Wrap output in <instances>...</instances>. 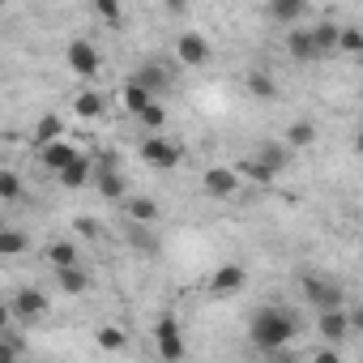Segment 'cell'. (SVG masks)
<instances>
[{
	"label": "cell",
	"instance_id": "obj_6",
	"mask_svg": "<svg viewBox=\"0 0 363 363\" xmlns=\"http://www.w3.org/2000/svg\"><path fill=\"white\" fill-rule=\"evenodd\" d=\"M175 56H179V65L184 69H201V65H210V43H206V35H197V30H184L175 39Z\"/></svg>",
	"mask_w": 363,
	"mask_h": 363
},
{
	"label": "cell",
	"instance_id": "obj_15",
	"mask_svg": "<svg viewBox=\"0 0 363 363\" xmlns=\"http://www.w3.org/2000/svg\"><path fill=\"white\" fill-rule=\"evenodd\" d=\"M286 158H291V145H286V141H282V145H278V141H265V145L257 150V162H261V167H269L274 175H282V171H286Z\"/></svg>",
	"mask_w": 363,
	"mask_h": 363
},
{
	"label": "cell",
	"instance_id": "obj_34",
	"mask_svg": "<svg viewBox=\"0 0 363 363\" xmlns=\"http://www.w3.org/2000/svg\"><path fill=\"white\" fill-rule=\"evenodd\" d=\"M77 235H99V223L94 218H77Z\"/></svg>",
	"mask_w": 363,
	"mask_h": 363
},
{
	"label": "cell",
	"instance_id": "obj_12",
	"mask_svg": "<svg viewBox=\"0 0 363 363\" xmlns=\"http://www.w3.org/2000/svg\"><path fill=\"white\" fill-rule=\"evenodd\" d=\"M133 82H137L141 90H150V94H162V90L171 86V73H167V65L150 60V65H141V69L133 73Z\"/></svg>",
	"mask_w": 363,
	"mask_h": 363
},
{
	"label": "cell",
	"instance_id": "obj_25",
	"mask_svg": "<svg viewBox=\"0 0 363 363\" xmlns=\"http://www.w3.org/2000/svg\"><path fill=\"white\" fill-rule=\"evenodd\" d=\"M235 171H240V179H252V184H274V179H278V175H274L269 167H261L257 158H240Z\"/></svg>",
	"mask_w": 363,
	"mask_h": 363
},
{
	"label": "cell",
	"instance_id": "obj_10",
	"mask_svg": "<svg viewBox=\"0 0 363 363\" xmlns=\"http://www.w3.org/2000/svg\"><path fill=\"white\" fill-rule=\"evenodd\" d=\"M94 179H99V193H103L107 201H120V197H124V175L116 171V158H111V154H103V162H99V175H94Z\"/></svg>",
	"mask_w": 363,
	"mask_h": 363
},
{
	"label": "cell",
	"instance_id": "obj_9",
	"mask_svg": "<svg viewBox=\"0 0 363 363\" xmlns=\"http://www.w3.org/2000/svg\"><path fill=\"white\" fill-rule=\"evenodd\" d=\"M244 282H248V274H244V265H235V261H227V265H218V269L210 274V291H214V295H235V291H244Z\"/></svg>",
	"mask_w": 363,
	"mask_h": 363
},
{
	"label": "cell",
	"instance_id": "obj_37",
	"mask_svg": "<svg viewBox=\"0 0 363 363\" xmlns=\"http://www.w3.org/2000/svg\"><path fill=\"white\" fill-rule=\"evenodd\" d=\"M354 150H359V154H363V128H359V137H354Z\"/></svg>",
	"mask_w": 363,
	"mask_h": 363
},
{
	"label": "cell",
	"instance_id": "obj_20",
	"mask_svg": "<svg viewBox=\"0 0 363 363\" xmlns=\"http://www.w3.org/2000/svg\"><path fill=\"white\" fill-rule=\"evenodd\" d=\"M48 261H52V269H73V265H77V244H73V240L48 244Z\"/></svg>",
	"mask_w": 363,
	"mask_h": 363
},
{
	"label": "cell",
	"instance_id": "obj_3",
	"mask_svg": "<svg viewBox=\"0 0 363 363\" xmlns=\"http://www.w3.org/2000/svg\"><path fill=\"white\" fill-rule=\"evenodd\" d=\"M154 342H158V354H162L167 363H179V359H184V333H179V320H175L171 312L158 316V325H154Z\"/></svg>",
	"mask_w": 363,
	"mask_h": 363
},
{
	"label": "cell",
	"instance_id": "obj_28",
	"mask_svg": "<svg viewBox=\"0 0 363 363\" xmlns=\"http://www.w3.org/2000/svg\"><path fill=\"white\" fill-rule=\"evenodd\" d=\"M312 39H316V48H320V56H325V52H333V48H337V39H342V26H333V22H320V26H312Z\"/></svg>",
	"mask_w": 363,
	"mask_h": 363
},
{
	"label": "cell",
	"instance_id": "obj_2",
	"mask_svg": "<svg viewBox=\"0 0 363 363\" xmlns=\"http://www.w3.org/2000/svg\"><path fill=\"white\" fill-rule=\"evenodd\" d=\"M299 291H303L308 308H316L320 316H325V312H342V286H337V282H329V278H320V274H303Z\"/></svg>",
	"mask_w": 363,
	"mask_h": 363
},
{
	"label": "cell",
	"instance_id": "obj_32",
	"mask_svg": "<svg viewBox=\"0 0 363 363\" xmlns=\"http://www.w3.org/2000/svg\"><path fill=\"white\" fill-rule=\"evenodd\" d=\"M137 120H141L145 128H154V133H158V128L167 124V107H162V103H150V107H145V111H141Z\"/></svg>",
	"mask_w": 363,
	"mask_h": 363
},
{
	"label": "cell",
	"instance_id": "obj_22",
	"mask_svg": "<svg viewBox=\"0 0 363 363\" xmlns=\"http://www.w3.org/2000/svg\"><path fill=\"white\" fill-rule=\"evenodd\" d=\"M248 94H252V99H278V82H274L265 69H252V73H248Z\"/></svg>",
	"mask_w": 363,
	"mask_h": 363
},
{
	"label": "cell",
	"instance_id": "obj_36",
	"mask_svg": "<svg viewBox=\"0 0 363 363\" xmlns=\"http://www.w3.org/2000/svg\"><path fill=\"white\" fill-rule=\"evenodd\" d=\"M350 325H354V333L363 337V303H359V308H350Z\"/></svg>",
	"mask_w": 363,
	"mask_h": 363
},
{
	"label": "cell",
	"instance_id": "obj_30",
	"mask_svg": "<svg viewBox=\"0 0 363 363\" xmlns=\"http://www.w3.org/2000/svg\"><path fill=\"white\" fill-rule=\"evenodd\" d=\"M22 197V179L13 171H0V201H18Z\"/></svg>",
	"mask_w": 363,
	"mask_h": 363
},
{
	"label": "cell",
	"instance_id": "obj_19",
	"mask_svg": "<svg viewBox=\"0 0 363 363\" xmlns=\"http://www.w3.org/2000/svg\"><path fill=\"white\" fill-rule=\"evenodd\" d=\"M56 282H60L65 295H86V291H90V274H86L82 265H73V269H56Z\"/></svg>",
	"mask_w": 363,
	"mask_h": 363
},
{
	"label": "cell",
	"instance_id": "obj_18",
	"mask_svg": "<svg viewBox=\"0 0 363 363\" xmlns=\"http://www.w3.org/2000/svg\"><path fill=\"white\" fill-rule=\"evenodd\" d=\"M120 99H124V111H128V116H141V111H145V107L154 103V94H150V90H141V86H137L133 77L124 82V90H120Z\"/></svg>",
	"mask_w": 363,
	"mask_h": 363
},
{
	"label": "cell",
	"instance_id": "obj_7",
	"mask_svg": "<svg viewBox=\"0 0 363 363\" xmlns=\"http://www.w3.org/2000/svg\"><path fill=\"white\" fill-rule=\"evenodd\" d=\"M201 189H206V197H235L240 193V171L235 167H210L206 171V179H201Z\"/></svg>",
	"mask_w": 363,
	"mask_h": 363
},
{
	"label": "cell",
	"instance_id": "obj_13",
	"mask_svg": "<svg viewBox=\"0 0 363 363\" xmlns=\"http://www.w3.org/2000/svg\"><path fill=\"white\" fill-rule=\"evenodd\" d=\"M73 158H77V150L69 145V137L56 141V145H48V150H39V162H43L48 171H56V175H65V171L73 167Z\"/></svg>",
	"mask_w": 363,
	"mask_h": 363
},
{
	"label": "cell",
	"instance_id": "obj_1",
	"mask_svg": "<svg viewBox=\"0 0 363 363\" xmlns=\"http://www.w3.org/2000/svg\"><path fill=\"white\" fill-rule=\"evenodd\" d=\"M295 333H299V320H295V312H286V308H261V312L252 316V325H248V342H252L257 350H265V354L282 350Z\"/></svg>",
	"mask_w": 363,
	"mask_h": 363
},
{
	"label": "cell",
	"instance_id": "obj_11",
	"mask_svg": "<svg viewBox=\"0 0 363 363\" xmlns=\"http://www.w3.org/2000/svg\"><path fill=\"white\" fill-rule=\"evenodd\" d=\"M316 329H320V337L325 342H346L350 333H354V325H350V312L342 308V312H325L320 320H316Z\"/></svg>",
	"mask_w": 363,
	"mask_h": 363
},
{
	"label": "cell",
	"instance_id": "obj_14",
	"mask_svg": "<svg viewBox=\"0 0 363 363\" xmlns=\"http://www.w3.org/2000/svg\"><path fill=\"white\" fill-rule=\"evenodd\" d=\"M286 52H291V60H299V65L316 60L320 48H316V39H312V26H308V30H291V35H286Z\"/></svg>",
	"mask_w": 363,
	"mask_h": 363
},
{
	"label": "cell",
	"instance_id": "obj_26",
	"mask_svg": "<svg viewBox=\"0 0 363 363\" xmlns=\"http://www.w3.org/2000/svg\"><path fill=\"white\" fill-rule=\"evenodd\" d=\"M124 214H128L133 223H154V218H158V206H154L150 197H128Z\"/></svg>",
	"mask_w": 363,
	"mask_h": 363
},
{
	"label": "cell",
	"instance_id": "obj_17",
	"mask_svg": "<svg viewBox=\"0 0 363 363\" xmlns=\"http://www.w3.org/2000/svg\"><path fill=\"white\" fill-rule=\"evenodd\" d=\"M56 141H65V120H60V116H43V120L35 124V145L48 150V145H56Z\"/></svg>",
	"mask_w": 363,
	"mask_h": 363
},
{
	"label": "cell",
	"instance_id": "obj_4",
	"mask_svg": "<svg viewBox=\"0 0 363 363\" xmlns=\"http://www.w3.org/2000/svg\"><path fill=\"white\" fill-rule=\"evenodd\" d=\"M141 158H145L150 167H158V171H175L179 162H184V150H179L175 141H167V137H145Z\"/></svg>",
	"mask_w": 363,
	"mask_h": 363
},
{
	"label": "cell",
	"instance_id": "obj_8",
	"mask_svg": "<svg viewBox=\"0 0 363 363\" xmlns=\"http://www.w3.org/2000/svg\"><path fill=\"white\" fill-rule=\"evenodd\" d=\"M48 308H52V303H48V295H43L39 286H22V291L13 295V303H9V312L22 316V320H39Z\"/></svg>",
	"mask_w": 363,
	"mask_h": 363
},
{
	"label": "cell",
	"instance_id": "obj_27",
	"mask_svg": "<svg viewBox=\"0 0 363 363\" xmlns=\"http://www.w3.org/2000/svg\"><path fill=\"white\" fill-rule=\"evenodd\" d=\"M18 252H26V231L5 227L0 231V257H18Z\"/></svg>",
	"mask_w": 363,
	"mask_h": 363
},
{
	"label": "cell",
	"instance_id": "obj_29",
	"mask_svg": "<svg viewBox=\"0 0 363 363\" xmlns=\"http://www.w3.org/2000/svg\"><path fill=\"white\" fill-rule=\"evenodd\" d=\"M94 342L103 346V350H124V329H116V325H99V333H94Z\"/></svg>",
	"mask_w": 363,
	"mask_h": 363
},
{
	"label": "cell",
	"instance_id": "obj_35",
	"mask_svg": "<svg viewBox=\"0 0 363 363\" xmlns=\"http://www.w3.org/2000/svg\"><path fill=\"white\" fill-rule=\"evenodd\" d=\"M312 363H342V354H337V350H316Z\"/></svg>",
	"mask_w": 363,
	"mask_h": 363
},
{
	"label": "cell",
	"instance_id": "obj_16",
	"mask_svg": "<svg viewBox=\"0 0 363 363\" xmlns=\"http://www.w3.org/2000/svg\"><path fill=\"white\" fill-rule=\"evenodd\" d=\"M303 13H308V5H303V0H274V5L265 9V18H269V22H282V26L299 22Z\"/></svg>",
	"mask_w": 363,
	"mask_h": 363
},
{
	"label": "cell",
	"instance_id": "obj_33",
	"mask_svg": "<svg viewBox=\"0 0 363 363\" xmlns=\"http://www.w3.org/2000/svg\"><path fill=\"white\" fill-rule=\"evenodd\" d=\"M94 18H103V22H120V5H116V0H94Z\"/></svg>",
	"mask_w": 363,
	"mask_h": 363
},
{
	"label": "cell",
	"instance_id": "obj_23",
	"mask_svg": "<svg viewBox=\"0 0 363 363\" xmlns=\"http://www.w3.org/2000/svg\"><path fill=\"white\" fill-rule=\"evenodd\" d=\"M73 111H77L82 120H94V116H103V94H99V90H82V94L73 99Z\"/></svg>",
	"mask_w": 363,
	"mask_h": 363
},
{
	"label": "cell",
	"instance_id": "obj_24",
	"mask_svg": "<svg viewBox=\"0 0 363 363\" xmlns=\"http://www.w3.org/2000/svg\"><path fill=\"white\" fill-rule=\"evenodd\" d=\"M316 141V124L312 120H295L291 128H286V145L291 150H303V145H312Z\"/></svg>",
	"mask_w": 363,
	"mask_h": 363
},
{
	"label": "cell",
	"instance_id": "obj_31",
	"mask_svg": "<svg viewBox=\"0 0 363 363\" xmlns=\"http://www.w3.org/2000/svg\"><path fill=\"white\" fill-rule=\"evenodd\" d=\"M337 52H363V30L359 26H342V39H337Z\"/></svg>",
	"mask_w": 363,
	"mask_h": 363
},
{
	"label": "cell",
	"instance_id": "obj_21",
	"mask_svg": "<svg viewBox=\"0 0 363 363\" xmlns=\"http://www.w3.org/2000/svg\"><path fill=\"white\" fill-rule=\"evenodd\" d=\"M90 171H94V167H90V158H86V154H77V158H73V167H69L65 175H56V179H60L65 189H82L86 179H90Z\"/></svg>",
	"mask_w": 363,
	"mask_h": 363
},
{
	"label": "cell",
	"instance_id": "obj_5",
	"mask_svg": "<svg viewBox=\"0 0 363 363\" xmlns=\"http://www.w3.org/2000/svg\"><path fill=\"white\" fill-rule=\"evenodd\" d=\"M65 65H69L77 77H94V73L103 69V56H99V48H94L90 39H73L69 52H65Z\"/></svg>",
	"mask_w": 363,
	"mask_h": 363
}]
</instances>
